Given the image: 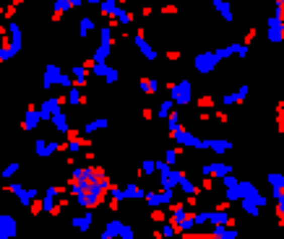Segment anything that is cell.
<instances>
[{"label": "cell", "mask_w": 284, "mask_h": 239, "mask_svg": "<svg viewBox=\"0 0 284 239\" xmlns=\"http://www.w3.org/2000/svg\"><path fill=\"white\" fill-rule=\"evenodd\" d=\"M55 151H60V143H57V141H44V138H39V141L34 143V154L42 156V159H50Z\"/></svg>", "instance_id": "14"}, {"label": "cell", "mask_w": 284, "mask_h": 239, "mask_svg": "<svg viewBox=\"0 0 284 239\" xmlns=\"http://www.w3.org/2000/svg\"><path fill=\"white\" fill-rule=\"evenodd\" d=\"M232 141H227V138H208V141H203V151H214V154H227V151H232Z\"/></svg>", "instance_id": "13"}, {"label": "cell", "mask_w": 284, "mask_h": 239, "mask_svg": "<svg viewBox=\"0 0 284 239\" xmlns=\"http://www.w3.org/2000/svg\"><path fill=\"white\" fill-rule=\"evenodd\" d=\"M92 223H94V216H92V208H89L86 213H81V216H70V226L76 229V231H81V234H86L89 229H92Z\"/></svg>", "instance_id": "15"}, {"label": "cell", "mask_w": 284, "mask_h": 239, "mask_svg": "<svg viewBox=\"0 0 284 239\" xmlns=\"http://www.w3.org/2000/svg\"><path fill=\"white\" fill-rule=\"evenodd\" d=\"M177 154H180V151H167V154H164V164H170V167H175V161H177Z\"/></svg>", "instance_id": "42"}, {"label": "cell", "mask_w": 284, "mask_h": 239, "mask_svg": "<svg viewBox=\"0 0 284 239\" xmlns=\"http://www.w3.org/2000/svg\"><path fill=\"white\" fill-rule=\"evenodd\" d=\"M222 3V0H211V6H219Z\"/></svg>", "instance_id": "45"}, {"label": "cell", "mask_w": 284, "mask_h": 239, "mask_svg": "<svg viewBox=\"0 0 284 239\" xmlns=\"http://www.w3.org/2000/svg\"><path fill=\"white\" fill-rule=\"evenodd\" d=\"M208 223H232V218L224 211H208Z\"/></svg>", "instance_id": "35"}, {"label": "cell", "mask_w": 284, "mask_h": 239, "mask_svg": "<svg viewBox=\"0 0 284 239\" xmlns=\"http://www.w3.org/2000/svg\"><path fill=\"white\" fill-rule=\"evenodd\" d=\"M133 44H136V47H138V52L149 60V63H154V60L159 57V52H157V47H152V42H149L141 32H136V34H133Z\"/></svg>", "instance_id": "8"}, {"label": "cell", "mask_w": 284, "mask_h": 239, "mask_svg": "<svg viewBox=\"0 0 284 239\" xmlns=\"http://www.w3.org/2000/svg\"><path fill=\"white\" fill-rule=\"evenodd\" d=\"M42 208H44V213H57V208H55V195L47 190L44 192V198H42Z\"/></svg>", "instance_id": "34"}, {"label": "cell", "mask_w": 284, "mask_h": 239, "mask_svg": "<svg viewBox=\"0 0 284 239\" xmlns=\"http://www.w3.org/2000/svg\"><path fill=\"white\" fill-rule=\"evenodd\" d=\"M84 3V0H52V11L60 16V13H65V11H73V8H79Z\"/></svg>", "instance_id": "27"}, {"label": "cell", "mask_w": 284, "mask_h": 239, "mask_svg": "<svg viewBox=\"0 0 284 239\" xmlns=\"http://www.w3.org/2000/svg\"><path fill=\"white\" fill-rule=\"evenodd\" d=\"M65 101L70 104V107H81V104H84V91H81V86H76V83H73V86L68 88V96H65Z\"/></svg>", "instance_id": "28"}, {"label": "cell", "mask_w": 284, "mask_h": 239, "mask_svg": "<svg viewBox=\"0 0 284 239\" xmlns=\"http://www.w3.org/2000/svg\"><path fill=\"white\" fill-rule=\"evenodd\" d=\"M154 172H157V159H144L141 161V174L154 177Z\"/></svg>", "instance_id": "37"}, {"label": "cell", "mask_w": 284, "mask_h": 239, "mask_svg": "<svg viewBox=\"0 0 284 239\" xmlns=\"http://www.w3.org/2000/svg\"><path fill=\"white\" fill-rule=\"evenodd\" d=\"M117 26H130V21H133V13H128L123 6H115V11H112V16H110Z\"/></svg>", "instance_id": "23"}, {"label": "cell", "mask_w": 284, "mask_h": 239, "mask_svg": "<svg viewBox=\"0 0 284 239\" xmlns=\"http://www.w3.org/2000/svg\"><path fill=\"white\" fill-rule=\"evenodd\" d=\"M81 148H84L81 141H76V138H70V141H68V151H70V154H79Z\"/></svg>", "instance_id": "41"}, {"label": "cell", "mask_w": 284, "mask_h": 239, "mask_svg": "<svg viewBox=\"0 0 284 239\" xmlns=\"http://www.w3.org/2000/svg\"><path fill=\"white\" fill-rule=\"evenodd\" d=\"M8 192H13V195H16L19 198V203L21 205H32L37 198H39V192L34 190V187H21V185H8Z\"/></svg>", "instance_id": "9"}, {"label": "cell", "mask_w": 284, "mask_h": 239, "mask_svg": "<svg viewBox=\"0 0 284 239\" xmlns=\"http://www.w3.org/2000/svg\"><path fill=\"white\" fill-rule=\"evenodd\" d=\"M39 125H42V114H39V109H32V107H29L26 114H24V128H26V130H37Z\"/></svg>", "instance_id": "24"}, {"label": "cell", "mask_w": 284, "mask_h": 239, "mask_svg": "<svg viewBox=\"0 0 284 239\" xmlns=\"http://www.w3.org/2000/svg\"><path fill=\"white\" fill-rule=\"evenodd\" d=\"M19 234V223H16V218L13 216H8V213H0V236H16Z\"/></svg>", "instance_id": "16"}, {"label": "cell", "mask_w": 284, "mask_h": 239, "mask_svg": "<svg viewBox=\"0 0 284 239\" xmlns=\"http://www.w3.org/2000/svg\"><path fill=\"white\" fill-rule=\"evenodd\" d=\"M86 3H89V6H99V3H102V0H86Z\"/></svg>", "instance_id": "44"}, {"label": "cell", "mask_w": 284, "mask_h": 239, "mask_svg": "<svg viewBox=\"0 0 284 239\" xmlns=\"http://www.w3.org/2000/svg\"><path fill=\"white\" fill-rule=\"evenodd\" d=\"M170 99L175 107H185L193 101V83L188 78H180L177 83H170Z\"/></svg>", "instance_id": "2"}, {"label": "cell", "mask_w": 284, "mask_h": 239, "mask_svg": "<svg viewBox=\"0 0 284 239\" xmlns=\"http://www.w3.org/2000/svg\"><path fill=\"white\" fill-rule=\"evenodd\" d=\"M266 39L271 44H281V39H284V21L279 16H271L266 21Z\"/></svg>", "instance_id": "7"}, {"label": "cell", "mask_w": 284, "mask_h": 239, "mask_svg": "<svg viewBox=\"0 0 284 239\" xmlns=\"http://www.w3.org/2000/svg\"><path fill=\"white\" fill-rule=\"evenodd\" d=\"M63 104H65V99H60V96H50V99H44V101L39 104V114H42V120H50L55 112H60Z\"/></svg>", "instance_id": "10"}, {"label": "cell", "mask_w": 284, "mask_h": 239, "mask_svg": "<svg viewBox=\"0 0 284 239\" xmlns=\"http://www.w3.org/2000/svg\"><path fill=\"white\" fill-rule=\"evenodd\" d=\"M266 179H268V185H271V195H274V200L281 198V195H284V177H281V172H268Z\"/></svg>", "instance_id": "19"}, {"label": "cell", "mask_w": 284, "mask_h": 239, "mask_svg": "<svg viewBox=\"0 0 284 239\" xmlns=\"http://www.w3.org/2000/svg\"><path fill=\"white\" fill-rule=\"evenodd\" d=\"M175 109V104H172V99H164L162 104H159V107H157V117L159 120H164V117H167L170 112Z\"/></svg>", "instance_id": "36"}, {"label": "cell", "mask_w": 284, "mask_h": 239, "mask_svg": "<svg viewBox=\"0 0 284 239\" xmlns=\"http://www.w3.org/2000/svg\"><path fill=\"white\" fill-rule=\"evenodd\" d=\"M94 29H97V24H94L92 16H81V19H79V37H81V39H89V34H92Z\"/></svg>", "instance_id": "26"}, {"label": "cell", "mask_w": 284, "mask_h": 239, "mask_svg": "<svg viewBox=\"0 0 284 239\" xmlns=\"http://www.w3.org/2000/svg\"><path fill=\"white\" fill-rule=\"evenodd\" d=\"M60 76H63V70L57 68V65H47L44 68V76H42V88H52V86H57V81H60Z\"/></svg>", "instance_id": "17"}, {"label": "cell", "mask_w": 284, "mask_h": 239, "mask_svg": "<svg viewBox=\"0 0 284 239\" xmlns=\"http://www.w3.org/2000/svg\"><path fill=\"white\" fill-rule=\"evenodd\" d=\"M57 86H63L65 91H68V88L73 86V78H70V76H60V81H57Z\"/></svg>", "instance_id": "43"}, {"label": "cell", "mask_w": 284, "mask_h": 239, "mask_svg": "<svg viewBox=\"0 0 284 239\" xmlns=\"http://www.w3.org/2000/svg\"><path fill=\"white\" fill-rule=\"evenodd\" d=\"M274 3H276V6H281V0H274Z\"/></svg>", "instance_id": "46"}, {"label": "cell", "mask_w": 284, "mask_h": 239, "mask_svg": "<svg viewBox=\"0 0 284 239\" xmlns=\"http://www.w3.org/2000/svg\"><path fill=\"white\" fill-rule=\"evenodd\" d=\"M138 86H141L144 94H157V91H159V81H157V78H141Z\"/></svg>", "instance_id": "33"}, {"label": "cell", "mask_w": 284, "mask_h": 239, "mask_svg": "<svg viewBox=\"0 0 284 239\" xmlns=\"http://www.w3.org/2000/svg\"><path fill=\"white\" fill-rule=\"evenodd\" d=\"M19 169H21V164H19V161H11V164H8V167L3 169V177L8 179V177H13V174H16Z\"/></svg>", "instance_id": "40"}, {"label": "cell", "mask_w": 284, "mask_h": 239, "mask_svg": "<svg viewBox=\"0 0 284 239\" xmlns=\"http://www.w3.org/2000/svg\"><path fill=\"white\" fill-rule=\"evenodd\" d=\"M230 172H232V167H230V164H224V161L203 164V167H201V174H203V177H214V179H219V177H224V174H230Z\"/></svg>", "instance_id": "12"}, {"label": "cell", "mask_w": 284, "mask_h": 239, "mask_svg": "<svg viewBox=\"0 0 284 239\" xmlns=\"http://www.w3.org/2000/svg\"><path fill=\"white\" fill-rule=\"evenodd\" d=\"M177 190L180 192H185V195H198V185L193 182V179L188 177V174H180V179H177Z\"/></svg>", "instance_id": "21"}, {"label": "cell", "mask_w": 284, "mask_h": 239, "mask_svg": "<svg viewBox=\"0 0 284 239\" xmlns=\"http://www.w3.org/2000/svg\"><path fill=\"white\" fill-rule=\"evenodd\" d=\"M248 44L243 42H235V44H227V47H217V50H206V52H198L196 60H193V65H196V70L201 73V76H208L211 70H217V65L222 63V60H227L232 55H237L240 60L248 57Z\"/></svg>", "instance_id": "1"}, {"label": "cell", "mask_w": 284, "mask_h": 239, "mask_svg": "<svg viewBox=\"0 0 284 239\" xmlns=\"http://www.w3.org/2000/svg\"><path fill=\"white\" fill-rule=\"evenodd\" d=\"M144 200L146 205H152V208H164V205H170L175 200V190H159V192H144Z\"/></svg>", "instance_id": "5"}, {"label": "cell", "mask_w": 284, "mask_h": 239, "mask_svg": "<svg viewBox=\"0 0 284 239\" xmlns=\"http://www.w3.org/2000/svg\"><path fill=\"white\" fill-rule=\"evenodd\" d=\"M50 123H52V128L60 133V136H68L70 133V120H68V112H55L52 117H50Z\"/></svg>", "instance_id": "18"}, {"label": "cell", "mask_w": 284, "mask_h": 239, "mask_svg": "<svg viewBox=\"0 0 284 239\" xmlns=\"http://www.w3.org/2000/svg\"><path fill=\"white\" fill-rule=\"evenodd\" d=\"M102 78L107 81V83H117V81H120V70L112 68V65H107V70H104V76H102Z\"/></svg>", "instance_id": "38"}, {"label": "cell", "mask_w": 284, "mask_h": 239, "mask_svg": "<svg viewBox=\"0 0 284 239\" xmlns=\"http://www.w3.org/2000/svg\"><path fill=\"white\" fill-rule=\"evenodd\" d=\"M70 78H73V83H76V86H84L86 78H89V68L86 65H73L70 68Z\"/></svg>", "instance_id": "29"}, {"label": "cell", "mask_w": 284, "mask_h": 239, "mask_svg": "<svg viewBox=\"0 0 284 239\" xmlns=\"http://www.w3.org/2000/svg\"><path fill=\"white\" fill-rule=\"evenodd\" d=\"M217 8V13H219V16L224 19V21H235V11H232V3H230V0H222V3L219 6H214Z\"/></svg>", "instance_id": "32"}, {"label": "cell", "mask_w": 284, "mask_h": 239, "mask_svg": "<svg viewBox=\"0 0 284 239\" xmlns=\"http://www.w3.org/2000/svg\"><path fill=\"white\" fill-rule=\"evenodd\" d=\"M237 203H240L243 213H248V216H258L261 208H266V205H268V198L258 192V195H253V198H240Z\"/></svg>", "instance_id": "6"}, {"label": "cell", "mask_w": 284, "mask_h": 239, "mask_svg": "<svg viewBox=\"0 0 284 239\" xmlns=\"http://www.w3.org/2000/svg\"><path fill=\"white\" fill-rule=\"evenodd\" d=\"M170 136H172V141H175L177 146H183V148H196V151H203V141H201V138H196L193 133H188L183 125H175V128L170 130Z\"/></svg>", "instance_id": "3"}, {"label": "cell", "mask_w": 284, "mask_h": 239, "mask_svg": "<svg viewBox=\"0 0 284 239\" xmlns=\"http://www.w3.org/2000/svg\"><path fill=\"white\" fill-rule=\"evenodd\" d=\"M248 94H250V86L243 83L240 88H237V91L224 94V96H222V104H224V107H235V104H243V101L248 99Z\"/></svg>", "instance_id": "11"}, {"label": "cell", "mask_w": 284, "mask_h": 239, "mask_svg": "<svg viewBox=\"0 0 284 239\" xmlns=\"http://www.w3.org/2000/svg\"><path fill=\"white\" fill-rule=\"evenodd\" d=\"M110 128V120L107 117H97V120H89L84 125V133L86 136H92V133H99V130H107Z\"/></svg>", "instance_id": "22"}, {"label": "cell", "mask_w": 284, "mask_h": 239, "mask_svg": "<svg viewBox=\"0 0 284 239\" xmlns=\"http://www.w3.org/2000/svg\"><path fill=\"white\" fill-rule=\"evenodd\" d=\"M235 192H237V200H240V198H253V195H258V187L253 182H248V179H237Z\"/></svg>", "instance_id": "20"}, {"label": "cell", "mask_w": 284, "mask_h": 239, "mask_svg": "<svg viewBox=\"0 0 284 239\" xmlns=\"http://www.w3.org/2000/svg\"><path fill=\"white\" fill-rule=\"evenodd\" d=\"M144 192H146V190H141L138 185H133V182H128V185L123 187L125 200H144Z\"/></svg>", "instance_id": "31"}, {"label": "cell", "mask_w": 284, "mask_h": 239, "mask_svg": "<svg viewBox=\"0 0 284 239\" xmlns=\"http://www.w3.org/2000/svg\"><path fill=\"white\" fill-rule=\"evenodd\" d=\"M211 236H217V239H235L237 236V229H227V223H214Z\"/></svg>", "instance_id": "30"}, {"label": "cell", "mask_w": 284, "mask_h": 239, "mask_svg": "<svg viewBox=\"0 0 284 239\" xmlns=\"http://www.w3.org/2000/svg\"><path fill=\"white\" fill-rule=\"evenodd\" d=\"M102 239H112V236H120V239H133V226H128L125 221L120 218H112L104 223V231L99 234Z\"/></svg>", "instance_id": "4"}, {"label": "cell", "mask_w": 284, "mask_h": 239, "mask_svg": "<svg viewBox=\"0 0 284 239\" xmlns=\"http://www.w3.org/2000/svg\"><path fill=\"white\" fill-rule=\"evenodd\" d=\"M8 32H11V52L13 55H19L21 52V29H19V24H11L8 26Z\"/></svg>", "instance_id": "25"}, {"label": "cell", "mask_w": 284, "mask_h": 239, "mask_svg": "<svg viewBox=\"0 0 284 239\" xmlns=\"http://www.w3.org/2000/svg\"><path fill=\"white\" fill-rule=\"evenodd\" d=\"M177 234V226H175V223L170 221V223H164V226L159 229V236H175Z\"/></svg>", "instance_id": "39"}]
</instances>
